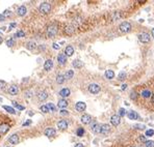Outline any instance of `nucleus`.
Wrapping results in <instances>:
<instances>
[{
	"mask_svg": "<svg viewBox=\"0 0 154 147\" xmlns=\"http://www.w3.org/2000/svg\"><path fill=\"white\" fill-rule=\"evenodd\" d=\"M57 33V27L56 25L52 24L50 25L48 28H47V36L48 37H54Z\"/></svg>",
	"mask_w": 154,
	"mask_h": 147,
	"instance_id": "obj_1",
	"label": "nucleus"
},
{
	"mask_svg": "<svg viewBox=\"0 0 154 147\" xmlns=\"http://www.w3.org/2000/svg\"><path fill=\"white\" fill-rule=\"evenodd\" d=\"M119 29H120L121 32L127 33V32H129L130 30H131V24H130L129 22H123V23H121V24H120Z\"/></svg>",
	"mask_w": 154,
	"mask_h": 147,
	"instance_id": "obj_2",
	"label": "nucleus"
},
{
	"mask_svg": "<svg viewBox=\"0 0 154 147\" xmlns=\"http://www.w3.org/2000/svg\"><path fill=\"white\" fill-rule=\"evenodd\" d=\"M39 9H40V11L42 14H48V13H50V10H51V5L48 2H43L42 4L40 5Z\"/></svg>",
	"mask_w": 154,
	"mask_h": 147,
	"instance_id": "obj_3",
	"label": "nucleus"
},
{
	"mask_svg": "<svg viewBox=\"0 0 154 147\" xmlns=\"http://www.w3.org/2000/svg\"><path fill=\"white\" fill-rule=\"evenodd\" d=\"M139 39H140V42L144 43V44L149 43V42H150V35L148 34L147 32L141 33V34H139Z\"/></svg>",
	"mask_w": 154,
	"mask_h": 147,
	"instance_id": "obj_4",
	"label": "nucleus"
},
{
	"mask_svg": "<svg viewBox=\"0 0 154 147\" xmlns=\"http://www.w3.org/2000/svg\"><path fill=\"white\" fill-rule=\"evenodd\" d=\"M88 91H90L92 94H97L100 91V86L98 84H91L88 86Z\"/></svg>",
	"mask_w": 154,
	"mask_h": 147,
	"instance_id": "obj_5",
	"label": "nucleus"
},
{
	"mask_svg": "<svg viewBox=\"0 0 154 147\" xmlns=\"http://www.w3.org/2000/svg\"><path fill=\"white\" fill-rule=\"evenodd\" d=\"M120 122H121V117L119 115H112L110 117V123L114 126H117V125H119L120 124Z\"/></svg>",
	"mask_w": 154,
	"mask_h": 147,
	"instance_id": "obj_6",
	"label": "nucleus"
},
{
	"mask_svg": "<svg viewBox=\"0 0 154 147\" xmlns=\"http://www.w3.org/2000/svg\"><path fill=\"white\" fill-rule=\"evenodd\" d=\"M85 108H86V105L83 102H78L75 105V109H76V111H78V112H83Z\"/></svg>",
	"mask_w": 154,
	"mask_h": 147,
	"instance_id": "obj_7",
	"label": "nucleus"
},
{
	"mask_svg": "<svg viewBox=\"0 0 154 147\" xmlns=\"http://www.w3.org/2000/svg\"><path fill=\"white\" fill-rule=\"evenodd\" d=\"M92 121V117L91 115L88 114H83L81 116V122L83 123V124H88V123H91Z\"/></svg>",
	"mask_w": 154,
	"mask_h": 147,
	"instance_id": "obj_8",
	"label": "nucleus"
},
{
	"mask_svg": "<svg viewBox=\"0 0 154 147\" xmlns=\"http://www.w3.org/2000/svg\"><path fill=\"white\" fill-rule=\"evenodd\" d=\"M57 61L60 64H65L67 62V55L64 54V53H61V54H58L57 56Z\"/></svg>",
	"mask_w": 154,
	"mask_h": 147,
	"instance_id": "obj_9",
	"label": "nucleus"
},
{
	"mask_svg": "<svg viewBox=\"0 0 154 147\" xmlns=\"http://www.w3.org/2000/svg\"><path fill=\"white\" fill-rule=\"evenodd\" d=\"M91 130H92L93 133L98 134V133H100V131H101V125L98 124V123H96V122H94L91 125Z\"/></svg>",
	"mask_w": 154,
	"mask_h": 147,
	"instance_id": "obj_10",
	"label": "nucleus"
},
{
	"mask_svg": "<svg viewBox=\"0 0 154 147\" xmlns=\"http://www.w3.org/2000/svg\"><path fill=\"white\" fill-rule=\"evenodd\" d=\"M8 142L10 144H14V145L18 144V142H19V137H18V135H16V134L11 135V136L8 138Z\"/></svg>",
	"mask_w": 154,
	"mask_h": 147,
	"instance_id": "obj_11",
	"label": "nucleus"
},
{
	"mask_svg": "<svg viewBox=\"0 0 154 147\" xmlns=\"http://www.w3.org/2000/svg\"><path fill=\"white\" fill-rule=\"evenodd\" d=\"M110 130H111L110 125H108V124H103V125H101V131H100V133H101L102 135H107L110 132Z\"/></svg>",
	"mask_w": 154,
	"mask_h": 147,
	"instance_id": "obj_12",
	"label": "nucleus"
},
{
	"mask_svg": "<svg viewBox=\"0 0 154 147\" xmlns=\"http://www.w3.org/2000/svg\"><path fill=\"white\" fill-rule=\"evenodd\" d=\"M57 127L60 128V130H66V128L68 127V122L66 121V120H64V119H62L61 121H58L57 122Z\"/></svg>",
	"mask_w": 154,
	"mask_h": 147,
	"instance_id": "obj_13",
	"label": "nucleus"
},
{
	"mask_svg": "<svg viewBox=\"0 0 154 147\" xmlns=\"http://www.w3.org/2000/svg\"><path fill=\"white\" fill-rule=\"evenodd\" d=\"M55 134H56V131L54 130V128H52V127H49V128H47V130L45 131V136L47 137H53V136H55Z\"/></svg>",
	"mask_w": 154,
	"mask_h": 147,
	"instance_id": "obj_14",
	"label": "nucleus"
},
{
	"mask_svg": "<svg viewBox=\"0 0 154 147\" xmlns=\"http://www.w3.org/2000/svg\"><path fill=\"white\" fill-rule=\"evenodd\" d=\"M18 92H19V89H18V87L16 85H11L9 88H8V93L11 95H17Z\"/></svg>",
	"mask_w": 154,
	"mask_h": 147,
	"instance_id": "obj_15",
	"label": "nucleus"
},
{
	"mask_svg": "<svg viewBox=\"0 0 154 147\" xmlns=\"http://www.w3.org/2000/svg\"><path fill=\"white\" fill-rule=\"evenodd\" d=\"M26 13H27V8L24 6V5H21V6L18 8V10H17V14L19 15L20 17H23V16H25L26 15Z\"/></svg>",
	"mask_w": 154,
	"mask_h": 147,
	"instance_id": "obj_16",
	"label": "nucleus"
},
{
	"mask_svg": "<svg viewBox=\"0 0 154 147\" xmlns=\"http://www.w3.org/2000/svg\"><path fill=\"white\" fill-rule=\"evenodd\" d=\"M127 116H128V118L131 119V120H135V119L139 118V115L135 111H129V112L127 113Z\"/></svg>",
	"mask_w": 154,
	"mask_h": 147,
	"instance_id": "obj_17",
	"label": "nucleus"
},
{
	"mask_svg": "<svg viewBox=\"0 0 154 147\" xmlns=\"http://www.w3.org/2000/svg\"><path fill=\"white\" fill-rule=\"evenodd\" d=\"M70 89H69V88H64V89H62L61 91H60V93H58V94H60L63 98L64 97H67V96H69L70 95Z\"/></svg>",
	"mask_w": 154,
	"mask_h": 147,
	"instance_id": "obj_18",
	"label": "nucleus"
},
{
	"mask_svg": "<svg viewBox=\"0 0 154 147\" xmlns=\"http://www.w3.org/2000/svg\"><path fill=\"white\" fill-rule=\"evenodd\" d=\"M53 66V61L51 59H48V60H46L45 63H44V68L46 70H50Z\"/></svg>",
	"mask_w": 154,
	"mask_h": 147,
	"instance_id": "obj_19",
	"label": "nucleus"
},
{
	"mask_svg": "<svg viewBox=\"0 0 154 147\" xmlns=\"http://www.w3.org/2000/svg\"><path fill=\"white\" fill-rule=\"evenodd\" d=\"M74 53V48L72 46H67L66 47V50H65V54L67 56H72Z\"/></svg>",
	"mask_w": 154,
	"mask_h": 147,
	"instance_id": "obj_20",
	"label": "nucleus"
},
{
	"mask_svg": "<svg viewBox=\"0 0 154 147\" xmlns=\"http://www.w3.org/2000/svg\"><path fill=\"white\" fill-rule=\"evenodd\" d=\"M141 95L143 96L144 98H149V97H151V95H152V92H151V90H149V89H144L143 91H142Z\"/></svg>",
	"mask_w": 154,
	"mask_h": 147,
	"instance_id": "obj_21",
	"label": "nucleus"
},
{
	"mask_svg": "<svg viewBox=\"0 0 154 147\" xmlns=\"http://www.w3.org/2000/svg\"><path fill=\"white\" fill-rule=\"evenodd\" d=\"M57 106H58L60 108H62V109L66 108L67 106H68V101H67V99H65V98H62V99H60V101H58Z\"/></svg>",
	"mask_w": 154,
	"mask_h": 147,
	"instance_id": "obj_22",
	"label": "nucleus"
},
{
	"mask_svg": "<svg viewBox=\"0 0 154 147\" xmlns=\"http://www.w3.org/2000/svg\"><path fill=\"white\" fill-rule=\"evenodd\" d=\"M48 97V94H47L46 91H41L38 93V98L40 99V101H45V99Z\"/></svg>",
	"mask_w": 154,
	"mask_h": 147,
	"instance_id": "obj_23",
	"label": "nucleus"
},
{
	"mask_svg": "<svg viewBox=\"0 0 154 147\" xmlns=\"http://www.w3.org/2000/svg\"><path fill=\"white\" fill-rule=\"evenodd\" d=\"M74 31H75V28L73 26H71V25H69V26H67L66 28H65V32H66L67 34H69V35L73 34Z\"/></svg>",
	"mask_w": 154,
	"mask_h": 147,
	"instance_id": "obj_24",
	"label": "nucleus"
},
{
	"mask_svg": "<svg viewBox=\"0 0 154 147\" xmlns=\"http://www.w3.org/2000/svg\"><path fill=\"white\" fill-rule=\"evenodd\" d=\"M26 48L28 50H34L35 48H37V44H35L34 42H28L26 44Z\"/></svg>",
	"mask_w": 154,
	"mask_h": 147,
	"instance_id": "obj_25",
	"label": "nucleus"
},
{
	"mask_svg": "<svg viewBox=\"0 0 154 147\" xmlns=\"http://www.w3.org/2000/svg\"><path fill=\"white\" fill-rule=\"evenodd\" d=\"M105 77L107 78V79H112V78L115 77V73L112 72L111 69H107L105 72Z\"/></svg>",
	"mask_w": 154,
	"mask_h": 147,
	"instance_id": "obj_26",
	"label": "nucleus"
},
{
	"mask_svg": "<svg viewBox=\"0 0 154 147\" xmlns=\"http://www.w3.org/2000/svg\"><path fill=\"white\" fill-rule=\"evenodd\" d=\"M82 65H83L82 61H80V60H78V59L73 61V66H74L75 68H80V67H82Z\"/></svg>",
	"mask_w": 154,
	"mask_h": 147,
	"instance_id": "obj_27",
	"label": "nucleus"
},
{
	"mask_svg": "<svg viewBox=\"0 0 154 147\" xmlns=\"http://www.w3.org/2000/svg\"><path fill=\"white\" fill-rule=\"evenodd\" d=\"M9 130V126L7 124H2L0 125V134H5Z\"/></svg>",
	"mask_w": 154,
	"mask_h": 147,
	"instance_id": "obj_28",
	"label": "nucleus"
},
{
	"mask_svg": "<svg viewBox=\"0 0 154 147\" xmlns=\"http://www.w3.org/2000/svg\"><path fill=\"white\" fill-rule=\"evenodd\" d=\"M65 80H66V78H65V76L64 75H57V77H56V82L58 84H63Z\"/></svg>",
	"mask_w": 154,
	"mask_h": 147,
	"instance_id": "obj_29",
	"label": "nucleus"
},
{
	"mask_svg": "<svg viewBox=\"0 0 154 147\" xmlns=\"http://www.w3.org/2000/svg\"><path fill=\"white\" fill-rule=\"evenodd\" d=\"M73 76H74V72L72 69H70V70H68V72L66 73V75H65V78H66V79H72Z\"/></svg>",
	"mask_w": 154,
	"mask_h": 147,
	"instance_id": "obj_30",
	"label": "nucleus"
},
{
	"mask_svg": "<svg viewBox=\"0 0 154 147\" xmlns=\"http://www.w3.org/2000/svg\"><path fill=\"white\" fill-rule=\"evenodd\" d=\"M3 109L4 110H6L8 113H10V114H15L16 112H15V110L11 108V107H8V106H3Z\"/></svg>",
	"mask_w": 154,
	"mask_h": 147,
	"instance_id": "obj_31",
	"label": "nucleus"
},
{
	"mask_svg": "<svg viewBox=\"0 0 154 147\" xmlns=\"http://www.w3.org/2000/svg\"><path fill=\"white\" fill-rule=\"evenodd\" d=\"M126 77H127L126 73H125V72H122V73L119 74V77H118V79H119L120 81H124V80L126 79Z\"/></svg>",
	"mask_w": 154,
	"mask_h": 147,
	"instance_id": "obj_32",
	"label": "nucleus"
},
{
	"mask_svg": "<svg viewBox=\"0 0 154 147\" xmlns=\"http://www.w3.org/2000/svg\"><path fill=\"white\" fill-rule=\"evenodd\" d=\"M76 134H77V136H78V137H82V136L84 135V130H83L82 127H79L78 130H77Z\"/></svg>",
	"mask_w": 154,
	"mask_h": 147,
	"instance_id": "obj_33",
	"label": "nucleus"
},
{
	"mask_svg": "<svg viewBox=\"0 0 154 147\" xmlns=\"http://www.w3.org/2000/svg\"><path fill=\"white\" fill-rule=\"evenodd\" d=\"M138 96H139V93L135 92V91H132L131 94H130V97H131V99H133V101H137V99H138Z\"/></svg>",
	"mask_w": 154,
	"mask_h": 147,
	"instance_id": "obj_34",
	"label": "nucleus"
},
{
	"mask_svg": "<svg viewBox=\"0 0 154 147\" xmlns=\"http://www.w3.org/2000/svg\"><path fill=\"white\" fill-rule=\"evenodd\" d=\"M40 109H41V111H42V112H44V113H48L49 111H50L49 108H48V106H45V105H44V106H41Z\"/></svg>",
	"mask_w": 154,
	"mask_h": 147,
	"instance_id": "obj_35",
	"label": "nucleus"
},
{
	"mask_svg": "<svg viewBox=\"0 0 154 147\" xmlns=\"http://www.w3.org/2000/svg\"><path fill=\"white\" fill-rule=\"evenodd\" d=\"M25 36V33L23 31H17L15 34V37H24Z\"/></svg>",
	"mask_w": 154,
	"mask_h": 147,
	"instance_id": "obj_36",
	"label": "nucleus"
},
{
	"mask_svg": "<svg viewBox=\"0 0 154 147\" xmlns=\"http://www.w3.org/2000/svg\"><path fill=\"white\" fill-rule=\"evenodd\" d=\"M134 127L137 128V130L143 131V130H145V128H146V125H145V124H135V125H134Z\"/></svg>",
	"mask_w": 154,
	"mask_h": 147,
	"instance_id": "obj_37",
	"label": "nucleus"
},
{
	"mask_svg": "<svg viewBox=\"0 0 154 147\" xmlns=\"http://www.w3.org/2000/svg\"><path fill=\"white\" fill-rule=\"evenodd\" d=\"M125 115H126L125 109H124V108H121V109L119 110V116H120V117H123V116H125Z\"/></svg>",
	"mask_w": 154,
	"mask_h": 147,
	"instance_id": "obj_38",
	"label": "nucleus"
},
{
	"mask_svg": "<svg viewBox=\"0 0 154 147\" xmlns=\"http://www.w3.org/2000/svg\"><path fill=\"white\" fill-rule=\"evenodd\" d=\"M145 146L146 147H154V142H153V141H146Z\"/></svg>",
	"mask_w": 154,
	"mask_h": 147,
	"instance_id": "obj_39",
	"label": "nucleus"
},
{
	"mask_svg": "<svg viewBox=\"0 0 154 147\" xmlns=\"http://www.w3.org/2000/svg\"><path fill=\"white\" fill-rule=\"evenodd\" d=\"M13 105L15 106L17 109H19V110H24V107H23V106H21V105H19L17 102H13Z\"/></svg>",
	"mask_w": 154,
	"mask_h": 147,
	"instance_id": "obj_40",
	"label": "nucleus"
},
{
	"mask_svg": "<svg viewBox=\"0 0 154 147\" xmlns=\"http://www.w3.org/2000/svg\"><path fill=\"white\" fill-rule=\"evenodd\" d=\"M154 135V130H148L146 131V136L147 137H152Z\"/></svg>",
	"mask_w": 154,
	"mask_h": 147,
	"instance_id": "obj_41",
	"label": "nucleus"
},
{
	"mask_svg": "<svg viewBox=\"0 0 154 147\" xmlns=\"http://www.w3.org/2000/svg\"><path fill=\"white\" fill-rule=\"evenodd\" d=\"M47 106H48V108H49V110H50V111H53V112H54V111H56V108H55V106L53 105V104L49 103V104L47 105Z\"/></svg>",
	"mask_w": 154,
	"mask_h": 147,
	"instance_id": "obj_42",
	"label": "nucleus"
},
{
	"mask_svg": "<svg viewBox=\"0 0 154 147\" xmlns=\"http://www.w3.org/2000/svg\"><path fill=\"white\" fill-rule=\"evenodd\" d=\"M15 44V40L13 39V38H10V39H8L7 42H6V45H7V47H11Z\"/></svg>",
	"mask_w": 154,
	"mask_h": 147,
	"instance_id": "obj_43",
	"label": "nucleus"
},
{
	"mask_svg": "<svg viewBox=\"0 0 154 147\" xmlns=\"http://www.w3.org/2000/svg\"><path fill=\"white\" fill-rule=\"evenodd\" d=\"M6 86V83H5L4 81H2V80H0V89H3V88Z\"/></svg>",
	"mask_w": 154,
	"mask_h": 147,
	"instance_id": "obj_44",
	"label": "nucleus"
},
{
	"mask_svg": "<svg viewBox=\"0 0 154 147\" xmlns=\"http://www.w3.org/2000/svg\"><path fill=\"white\" fill-rule=\"evenodd\" d=\"M10 15H11V13H10V10H8V9H6V10H5L4 13H3V16H4V17H8V16H10Z\"/></svg>",
	"mask_w": 154,
	"mask_h": 147,
	"instance_id": "obj_45",
	"label": "nucleus"
},
{
	"mask_svg": "<svg viewBox=\"0 0 154 147\" xmlns=\"http://www.w3.org/2000/svg\"><path fill=\"white\" fill-rule=\"evenodd\" d=\"M120 16H121V15H120L119 13H116V14H115V16H114V20H115V21H117L118 19H119V17H120Z\"/></svg>",
	"mask_w": 154,
	"mask_h": 147,
	"instance_id": "obj_46",
	"label": "nucleus"
},
{
	"mask_svg": "<svg viewBox=\"0 0 154 147\" xmlns=\"http://www.w3.org/2000/svg\"><path fill=\"white\" fill-rule=\"evenodd\" d=\"M53 49H54V50H58V49H60V45H58V44H53Z\"/></svg>",
	"mask_w": 154,
	"mask_h": 147,
	"instance_id": "obj_47",
	"label": "nucleus"
},
{
	"mask_svg": "<svg viewBox=\"0 0 154 147\" xmlns=\"http://www.w3.org/2000/svg\"><path fill=\"white\" fill-rule=\"evenodd\" d=\"M61 114H62V115H68L69 112H68V111H66V110H62V111H61Z\"/></svg>",
	"mask_w": 154,
	"mask_h": 147,
	"instance_id": "obj_48",
	"label": "nucleus"
},
{
	"mask_svg": "<svg viewBox=\"0 0 154 147\" xmlns=\"http://www.w3.org/2000/svg\"><path fill=\"white\" fill-rule=\"evenodd\" d=\"M30 123H31V120H28V121H26V122L23 123V125L26 126V125H29V124H30Z\"/></svg>",
	"mask_w": 154,
	"mask_h": 147,
	"instance_id": "obj_49",
	"label": "nucleus"
},
{
	"mask_svg": "<svg viewBox=\"0 0 154 147\" xmlns=\"http://www.w3.org/2000/svg\"><path fill=\"white\" fill-rule=\"evenodd\" d=\"M4 19H5V17L3 16V14H1V15H0V22L4 21Z\"/></svg>",
	"mask_w": 154,
	"mask_h": 147,
	"instance_id": "obj_50",
	"label": "nucleus"
},
{
	"mask_svg": "<svg viewBox=\"0 0 154 147\" xmlns=\"http://www.w3.org/2000/svg\"><path fill=\"white\" fill-rule=\"evenodd\" d=\"M75 147H84V146H83V144H81V143H77L75 145Z\"/></svg>",
	"mask_w": 154,
	"mask_h": 147,
	"instance_id": "obj_51",
	"label": "nucleus"
},
{
	"mask_svg": "<svg viewBox=\"0 0 154 147\" xmlns=\"http://www.w3.org/2000/svg\"><path fill=\"white\" fill-rule=\"evenodd\" d=\"M140 139H141V141H145V142H146V138H145L144 136H141Z\"/></svg>",
	"mask_w": 154,
	"mask_h": 147,
	"instance_id": "obj_52",
	"label": "nucleus"
},
{
	"mask_svg": "<svg viewBox=\"0 0 154 147\" xmlns=\"http://www.w3.org/2000/svg\"><path fill=\"white\" fill-rule=\"evenodd\" d=\"M126 87H127V85H126V84H123V85H122V90L126 89Z\"/></svg>",
	"mask_w": 154,
	"mask_h": 147,
	"instance_id": "obj_53",
	"label": "nucleus"
},
{
	"mask_svg": "<svg viewBox=\"0 0 154 147\" xmlns=\"http://www.w3.org/2000/svg\"><path fill=\"white\" fill-rule=\"evenodd\" d=\"M15 26H16V23H11L10 26H9V28H13V27H15Z\"/></svg>",
	"mask_w": 154,
	"mask_h": 147,
	"instance_id": "obj_54",
	"label": "nucleus"
},
{
	"mask_svg": "<svg viewBox=\"0 0 154 147\" xmlns=\"http://www.w3.org/2000/svg\"><path fill=\"white\" fill-rule=\"evenodd\" d=\"M151 33H152V36H153V38H154V28L152 29V32H151Z\"/></svg>",
	"mask_w": 154,
	"mask_h": 147,
	"instance_id": "obj_55",
	"label": "nucleus"
},
{
	"mask_svg": "<svg viewBox=\"0 0 154 147\" xmlns=\"http://www.w3.org/2000/svg\"><path fill=\"white\" fill-rule=\"evenodd\" d=\"M1 43H2V37L0 36V44H1Z\"/></svg>",
	"mask_w": 154,
	"mask_h": 147,
	"instance_id": "obj_56",
	"label": "nucleus"
},
{
	"mask_svg": "<svg viewBox=\"0 0 154 147\" xmlns=\"http://www.w3.org/2000/svg\"><path fill=\"white\" fill-rule=\"evenodd\" d=\"M152 103H154V95L152 96Z\"/></svg>",
	"mask_w": 154,
	"mask_h": 147,
	"instance_id": "obj_57",
	"label": "nucleus"
},
{
	"mask_svg": "<svg viewBox=\"0 0 154 147\" xmlns=\"http://www.w3.org/2000/svg\"><path fill=\"white\" fill-rule=\"evenodd\" d=\"M7 147H8V146H7Z\"/></svg>",
	"mask_w": 154,
	"mask_h": 147,
	"instance_id": "obj_58",
	"label": "nucleus"
}]
</instances>
